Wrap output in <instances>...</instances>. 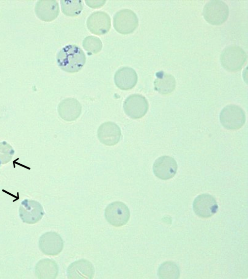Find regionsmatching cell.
Segmentation results:
<instances>
[{"label":"cell","instance_id":"5bb4252c","mask_svg":"<svg viewBox=\"0 0 248 279\" xmlns=\"http://www.w3.org/2000/svg\"><path fill=\"white\" fill-rule=\"evenodd\" d=\"M94 274L93 265L85 259H80L72 263L67 269V277L70 279H91Z\"/></svg>","mask_w":248,"mask_h":279},{"label":"cell","instance_id":"9a60e30c","mask_svg":"<svg viewBox=\"0 0 248 279\" xmlns=\"http://www.w3.org/2000/svg\"><path fill=\"white\" fill-rule=\"evenodd\" d=\"M59 116L66 121H73L77 119L82 112L80 103L74 98H67L62 100L58 106Z\"/></svg>","mask_w":248,"mask_h":279},{"label":"cell","instance_id":"6da1fadb","mask_svg":"<svg viewBox=\"0 0 248 279\" xmlns=\"http://www.w3.org/2000/svg\"><path fill=\"white\" fill-rule=\"evenodd\" d=\"M57 63L62 70L69 73L79 72L86 62L83 50L75 45H68L63 47L57 53Z\"/></svg>","mask_w":248,"mask_h":279},{"label":"cell","instance_id":"8992f818","mask_svg":"<svg viewBox=\"0 0 248 279\" xmlns=\"http://www.w3.org/2000/svg\"><path fill=\"white\" fill-rule=\"evenodd\" d=\"M104 216L106 220L115 227L125 225L130 217V212L128 206L121 202H114L105 208Z\"/></svg>","mask_w":248,"mask_h":279},{"label":"cell","instance_id":"603a6c76","mask_svg":"<svg viewBox=\"0 0 248 279\" xmlns=\"http://www.w3.org/2000/svg\"><path fill=\"white\" fill-rule=\"evenodd\" d=\"M15 150L6 141L0 142V167L9 163L13 158Z\"/></svg>","mask_w":248,"mask_h":279},{"label":"cell","instance_id":"ac0fdd59","mask_svg":"<svg viewBox=\"0 0 248 279\" xmlns=\"http://www.w3.org/2000/svg\"><path fill=\"white\" fill-rule=\"evenodd\" d=\"M156 77L154 81L155 90L163 95L169 94L174 91L176 82L172 75L161 71L156 73Z\"/></svg>","mask_w":248,"mask_h":279},{"label":"cell","instance_id":"7a4b0ae2","mask_svg":"<svg viewBox=\"0 0 248 279\" xmlns=\"http://www.w3.org/2000/svg\"><path fill=\"white\" fill-rule=\"evenodd\" d=\"M247 58V54L241 47L231 45L222 51L220 60L221 65L226 70L237 72L242 69Z\"/></svg>","mask_w":248,"mask_h":279},{"label":"cell","instance_id":"52a82bcc","mask_svg":"<svg viewBox=\"0 0 248 279\" xmlns=\"http://www.w3.org/2000/svg\"><path fill=\"white\" fill-rule=\"evenodd\" d=\"M18 212L22 221L29 224L36 223L44 215V209L41 203L30 199H25L21 202Z\"/></svg>","mask_w":248,"mask_h":279},{"label":"cell","instance_id":"ba28073f","mask_svg":"<svg viewBox=\"0 0 248 279\" xmlns=\"http://www.w3.org/2000/svg\"><path fill=\"white\" fill-rule=\"evenodd\" d=\"M123 108L129 117L133 119H139L147 112L149 103L147 99L142 95L133 94L125 99Z\"/></svg>","mask_w":248,"mask_h":279},{"label":"cell","instance_id":"30bf717a","mask_svg":"<svg viewBox=\"0 0 248 279\" xmlns=\"http://www.w3.org/2000/svg\"><path fill=\"white\" fill-rule=\"evenodd\" d=\"M64 247L62 237L57 232H49L42 234L39 240V248L45 254L56 256L59 254Z\"/></svg>","mask_w":248,"mask_h":279},{"label":"cell","instance_id":"2e32d148","mask_svg":"<svg viewBox=\"0 0 248 279\" xmlns=\"http://www.w3.org/2000/svg\"><path fill=\"white\" fill-rule=\"evenodd\" d=\"M34 10L37 17L46 22L55 19L60 12L58 2L56 0L38 1Z\"/></svg>","mask_w":248,"mask_h":279},{"label":"cell","instance_id":"e0dca14e","mask_svg":"<svg viewBox=\"0 0 248 279\" xmlns=\"http://www.w3.org/2000/svg\"><path fill=\"white\" fill-rule=\"evenodd\" d=\"M138 77L136 72L129 67L119 68L114 76L116 85L122 90L132 89L135 86Z\"/></svg>","mask_w":248,"mask_h":279},{"label":"cell","instance_id":"7c38bea8","mask_svg":"<svg viewBox=\"0 0 248 279\" xmlns=\"http://www.w3.org/2000/svg\"><path fill=\"white\" fill-rule=\"evenodd\" d=\"M86 26L92 33L98 35H103L107 33L111 28V19L104 12H95L88 17Z\"/></svg>","mask_w":248,"mask_h":279},{"label":"cell","instance_id":"d6986e66","mask_svg":"<svg viewBox=\"0 0 248 279\" xmlns=\"http://www.w3.org/2000/svg\"><path fill=\"white\" fill-rule=\"evenodd\" d=\"M39 278L55 279L58 273V266L56 263L50 259H43L37 264Z\"/></svg>","mask_w":248,"mask_h":279},{"label":"cell","instance_id":"277c9868","mask_svg":"<svg viewBox=\"0 0 248 279\" xmlns=\"http://www.w3.org/2000/svg\"><path fill=\"white\" fill-rule=\"evenodd\" d=\"M202 14L208 23L213 25H220L228 19L229 9L223 1L212 0L205 4Z\"/></svg>","mask_w":248,"mask_h":279},{"label":"cell","instance_id":"44dd1931","mask_svg":"<svg viewBox=\"0 0 248 279\" xmlns=\"http://www.w3.org/2000/svg\"><path fill=\"white\" fill-rule=\"evenodd\" d=\"M60 2L62 12L66 16H77L83 10L81 0H62Z\"/></svg>","mask_w":248,"mask_h":279},{"label":"cell","instance_id":"3957f363","mask_svg":"<svg viewBox=\"0 0 248 279\" xmlns=\"http://www.w3.org/2000/svg\"><path fill=\"white\" fill-rule=\"evenodd\" d=\"M219 119L222 125L228 130L240 129L246 121L245 113L243 109L235 105H229L221 111Z\"/></svg>","mask_w":248,"mask_h":279},{"label":"cell","instance_id":"7402d4cb","mask_svg":"<svg viewBox=\"0 0 248 279\" xmlns=\"http://www.w3.org/2000/svg\"><path fill=\"white\" fill-rule=\"evenodd\" d=\"M83 46L89 55L96 54L101 50L102 43L98 37L94 36H88L83 40Z\"/></svg>","mask_w":248,"mask_h":279},{"label":"cell","instance_id":"4fadbf2b","mask_svg":"<svg viewBox=\"0 0 248 279\" xmlns=\"http://www.w3.org/2000/svg\"><path fill=\"white\" fill-rule=\"evenodd\" d=\"M121 136L119 127L113 122H105L99 126L98 130V137L99 141L108 146H113L117 143Z\"/></svg>","mask_w":248,"mask_h":279},{"label":"cell","instance_id":"8fae6325","mask_svg":"<svg viewBox=\"0 0 248 279\" xmlns=\"http://www.w3.org/2000/svg\"><path fill=\"white\" fill-rule=\"evenodd\" d=\"M178 165L173 157L163 155L158 157L153 165L154 175L162 180H168L173 178L177 172Z\"/></svg>","mask_w":248,"mask_h":279},{"label":"cell","instance_id":"9c48e42d","mask_svg":"<svg viewBox=\"0 0 248 279\" xmlns=\"http://www.w3.org/2000/svg\"><path fill=\"white\" fill-rule=\"evenodd\" d=\"M218 205L215 198L209 194L198 195L193 202V209L199 217L207 218L211 217L217 211Z\"/></svg>","mask_w":248,"mask_h":279},{"label":"cell","instance_id":"cb8c5ba5","mask_svg":"<svg viewBox=\"0 0 248 279\" xmlns=\"http://www.w3.org/2000/svg\"><path fill=\"white\" fill-rule=\"evenodd\" d=\"M86 4L92 8H98L103 6L106 1H85Z\"/></svg>","mask_w":248,"mask_h":279},{"label":"cell","instance_id":"ffe728a7","mask_svg":"<svg viewBox=\"0 0 248 279\" xmlns=\"http://www.w3.org/2000/svg\"><path fill=\"white\" fill-rule=\"evenodd\" d=\"M157 275L160 279H175L180 277V270L174 262L166 261L162 263L158 268Z\"/></svg>","mask_w":248,"mask_h":279},{"label":"cell","instance_id":"5b68a950","mask_svg":"<svg viewBox=\"0 0 248 279\" xmlns=\"http://www.w3.org/2000/svg\"><path fill=\"white\" fill-rule=\"evenodd\" d=\"M138 26V17L131 10H121L117 12L113 17L114 28L120 34L126 35L131 33Z\"/></svg>","mask_w":248,"mask_h":279}]
</instances>
